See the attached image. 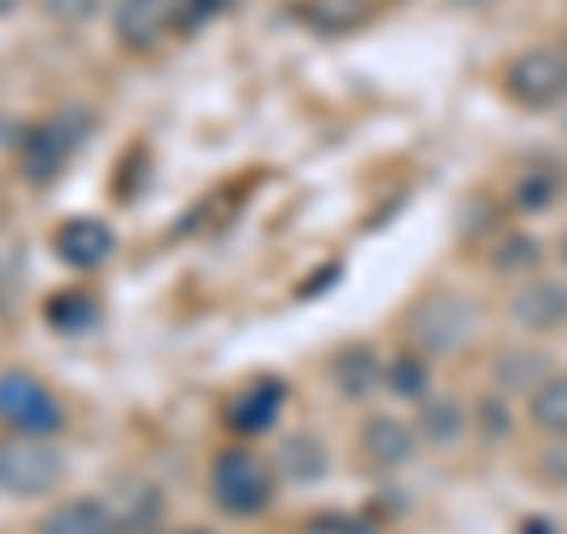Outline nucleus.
Listing matches in <instances>:
<instances>
[{
  "label": "nucleus",
  "mask_w": 567,
  "mask_h": 534,
  "mask_svg": "<svg viewBox=\"0 0 567 534\" xmlns=\"http://www.w3.org/2000/svg\"><path fill=\"white\" fill-rule=\"evenodd\" d=\"M208 492L227 515L246 521V515H260L275 502V473L251 450H223L208 469Z\"/></svg>",
  "instance_id": "1"
},
{
  "label": "nucleus",
  "mask_w": 567,
  "mask_h": 534,
  "mask_svg": "<svg viewBox=\"0 0 567 534\" xmlns=\"http://www.w3.org/2000/svg\"><path fill=\"white\" fill-rule=\"evenodd\" d=\"M477 327V308L458 294H431L421 298L412 317H406V341L416 346V355L425 360H445V355L464 350V341Z\"/></svg>",
  "instance_id": "2"
},
{
  "label": "nucleus",
  "mask_w": 567,
  "mask_h": 534,
  "mask_svg": "<svg viewBox=\"0 0 567 534\" xmlns=\"http://www.w3.org/2000/svg\"><path fill=\"white\" fill-rule=\"evenodd\" d=\"M66 459L43 435H6L0 440V492L6 496H48L62 483Z\"/></svg>",
  "instance_id": "3"
},
{
  "label": "nucleus",
  "mask_w": 567,
  "mask_h": 534,
  "mask_svg": "<svg viewBox=\"0 0 567 534\" xmlns=\"http://www.w3.org/2000/svg\"><path fill=\"white\" fill-rule=\"evenodd\" d=\"M85 133H91V119H85L81 110H62V114H52L43 123H33V129L24 133V142H20L24 175L33 185L58 181V175L66 171V162H71V152L85 142Z\"/></svg>",
  "instance_id": "4"
},
{
  "label": "nucleus",
  "mask_w": 567,
  "mask_h": 534,
  "mask_svg": "<svg viewBox=\"0 0 567 534\" xmlns=\"http://www.w3.org/2000/svg\"><path fill=\"white\" fill-rule=\"evenodd\" d=\"M506 95L520 110H558L567 100V52L535 43L506 66Z\"/></svg>",
  "instance_id": "5"
},
{
  "label": "nucleus",
  "mask_w": 567,
  "mask_h": 534,
  "mask_svg": "<svg viewBox=\"0 0 567 534\" xmlns=\"http://www.w3.org/2000/svg\"><path fill=\"white\" fill-rule=\"evenodd\" d=\"M0 425H10L14 435H58L66 425L62 402L33 379V373H0Z\"/></svg>",
  "instance_id": "6"
},
{
  "label": "nucleus",
  "mask_w": 567,
  "mask_h": 534,
  "mask_svg": "<svg viewBox=\"0 0 567 534\" xmlns=\"http://www.w3.org/2000/svg\"><path fill=\"white\" fill-rule=\"evenodd\" d=\"M511 317L525 327V331H535V336H554L567 327V284L563 279H529L520 284L516 294H511Z\"/></svg>",
  "instance_id": "7"
},
{
  "label": "nucleus",
  "mask_w": 567,
  "mask_h": 534,
  "mask_svg": "<svg viewBox=\"0 0 567 534\" xmlns=\"http://www.w3.org/2000/svg\"><path fill=\"white\" fill-rule=\"evenodd\" d=\"M181 6L175 0H118L114 10V33L128 52H152L171 33Z\"/></svg>",
  "instance_id": "8"
},
{
  "label": "nucleus",
  "mask_w": 567,
  "mask_h": 534,
  "mask_svg": "<svg viewBox=\"0 0 567 534\" xmlns=\"http://www.w3.org/2000/svg\"><path fill=\"white\" fill-rule=\"evenodd\" d=\"M52 251L71 270H95V265L114 256V227L104 218H66L52 233Z\"/></svg>",
  "instance_id": "9"
},
{
  "label": "nucleus",
  "mask_w": 567,
  "mask_h": 534,
  "mask_svg": "<svg viewBox=\"0 0 567 534\" xmlns=\"http://www.w3.org/2000/svg\"><path fill=\"white\" fill-rule=\"evenodd\" d=\"M416 431L398 417H369L360 431V450L374 469H406L416 459Z\"/></svg>",
  "instance_id": "10"
},
{
  "label": "nucleus",
  "mask_w": 567,
  "mask_h": 534,
  "mask_svg": "<svg viewBox=\"0 0 567 534\" xmlns=\"http://www.w3.org/2000/svg\"><path fill=\"white\" fill-rule=\"evenodd\" d=\"M383 379H388V369H383V360H379L374 346L350 341V346H341V350L331 355V383L341 388V398H350V402L379 393Z\"/></svg>",
  "instance_id": "11"
},
{
  "label": "nucleus",
  "mask_w": 567,
  "mask_h": 534,
  "mask_svg": "<svg viewBox=\"0 0 567 534\" xmlns=\"http://www.w3.org/2000/svg\"><path fill=\"white\" fill-rule=\"evenodd\" d=\"M284 402H289V388L279 379H256L233 407H227V425L241 435H265L275 425V417L284 412Z\"/></svg>",
  "instance_id": "12"
},
{
  "label": "nucleus",
  "mask_w": 567,
  "mask_h": 534,
  "mask_svg": "<svg viewBox=\"0 0 567 534\" xmlns=\"http://www.w3.org/2000/svg\"><path fill=\"white\" fill-rule=\"evenodd\" d=\"M492 379H496L502 393H529L535 398L539 388L554 379V360H548V350H539V346H516V350L496 355Z\"/></svg>",
  "instance_id": "13"
},
{
  "label": "nucleus",
  "mask_w": 567,
  "mask_h": 534,
  "mask_svg": "<svg viewBox=\"0 0 567 534\" xmlns=\"http://www.w3.org/2000/svg\"><path fill=\"white\" fill-rule=\"evenodd\" d=\"M39 534H118V521L100 502H62L58 511L43 515Z\"/></svg>",
  "instance_id": "14"
},
{
  "label": "nucleus",
  "mask_w": 567,
  "mask_h": 534,
  "mask_svg": "<svg viewBox=\"0 0 567 534\" xmlns=\"http://www.w3.org/2000/svg\"><path fill=\"white\" fill-rule=\"evenodd\" d=\"M279 473L289 477V483H317V477L327 473V444L308 431L289 435L279 450Z\"/></svg>",
  "instance_id": "15"
},
{
  "label": "nucleus",
  "mask_w": 567,
  "mask_h": 534,
  "mask_svg": "<svg viewBox=\"0 0 567 534\" xmlns=\"http://www.w3.org/2000/svg\"><path fill=\"white\" fill-rule=\"evenodd\" d=\"M416 431L431 440V444H458L468 431V417H464V407H458L454 398H435V402H425L421 407V425Z\"/></svg>",
  "instance_id": "16"
},
{
  "label": "nucleus",
  "mask_w": 567,
  "mask_h": 534,
  "mask_svg": "<svg viewBox=\"0 0 567 534\" xmlns=\"http://www.w3.org/2000/svg\"><path fill=\"white\" fill-rule=\"evenodd\" d=\"M529 421L544 435H567V373H554L535 398H529Z\"/></svg>",
  "instance_id": "17"
},
{
  "label": "nucleus",
  "mask_w": 567,
  "mask_h": 534,
  "mask_svg": "<svg viewBox=\"0 0 567 534\" xmlns=\"http://www.w3.org/2000/svg\"><path fill=\"white\" fill-rule=\"evenodd\" d=\"M48 322L58 331H85L95 322V298L85 294H58L48 302Z\"/></svg>",
  "instance_id": "18"
},
{
  "label": "nucleus",
  "mask_w": 567,
  "mask_h": 534,
  "mask_svg": "<svg viewBox=\"0 0 567 534\" xmlns=\"http://www.w3.org/2000/svg\"><path fill=\"white\" fill-rule=\"evenodd\" d=\"M388 388H393L398 398H425V355H402V360L388 364Z\"/></svg>",
  "instance_id": "19"
},
{
  "label": "nucleus",
  "mask_w": 567,
  "mask_h": 534,
  "mask_svg": "<svg viewBox=\"0 0 567 534\" xmlns=\"http://www.w3.org/2000/svg\"><path fill=\"white\" fill-rule=\"evenodd\" d=\"M539 477L554 487H567V435H548V444L539 450Z\"/></svg>",
  "instance_id": "20"
},
{
  "label": "nucleus",
  "mask_w": 567,
  "mask_h": 534,
  "mask_svg": "<svg viewBox=\"0 0 567 534\" xmlns=\"http://www.w3.org/2000/svg\"><path fill=\"white\" fill-rule=\"evenodd\" d=\"M303 534H374V525L360 521V515H346V511H327V515H312Z\"/></svg>",
  "instance_id": "21"
},
{
  "label": "nucleus",
  "mask_w": 567,
  "mask_h": 534,
  "mask_svg": "<svg viewBox=\"0 0 567 534\" xmlns=\"http://www.w3.org/2000/svg\"><path fill=\"white\" fill-rule=\"evenodd\" d=\"M100 0H48V14H58V20H85V14H95Z\"/></svg>",
  "instance_id": "22"
},
{
  "label": "nucleus",
  "mask_w": 567,
  "mask_h": 534,
  "mask_svg": "<svg viewBox=\"0 0 567 534\" xmlns=\"http://www.w3.org/2000/svg\"><path fill=\"white\" fill-rule=\"evenodd\" d=\"M227 6V0H189V6H185V20L194 24V20H204V14H218Z\"/></svg>",
  "instance_id": "23"
},
{
  "label": "nucleus",
  "mask_w": 567,
  "mask_h": 534,
  "mask_svg": "<svg viewBox=\"0 0 567 534\" xmlns=\"http://www.w3.org/2000/svg\"><path fill=\"white\" fill-rule=\"evenodd\" d=\"M458 10H483V6H496V0H454Z\"/></svg>",
  "instance_id": "24"
},
{
  "label": "nucleus",
  "mask_w": 567,
  "mask_h": 534,
  "mask_svg": "<svg viewBox=\"0 0 567 534\" xmlns=\"http://www.w3.org/2000/svg\"><path fill=\"white\" fill-rule=\"evenodd\" d=\"M20 6H24V0H0V20H6V14H14Z\"/></svg>",
  "instance_id": "25"
},
{
  "label": "nucleus",
  "mask_w": 567,
  "mask_h": 534,
  "mask_svg": "<svg viewBox=\"0 0 567 534\" xmlns=\"http://www.w3.org/2000/svg\"><path fill=\"white\" fill-rule=\"evenodd\" d=\"M558 265L567 270V233H563V242H558Z\"/></svg>",
  "instance_id": "26"
},
{
  "label": "nucleus",
  "mask_w": 567,
  "mask_h": 534,
  "mask_svg": "<svg viewBox=\"0 0 567 534\" xmlns=\"http://www.w3.org/2000/svg\"><path fill=\"white\" fill-rule=\"evenodd\" d=\"M189 534H208V530H189Z\"/></svg>",
  "instance_id": "27"
},
{
  "label": "nucleus",
  "mask_w": 567,
  "mask_h": 534,
  "mask_svg": "<svg viewBox=\"0 0 567 534\" xmlns=\"http://www.w3.org/2000/svg\"><path fill=\"white\" fill-rule=\"evenodd\" d=\"M563 52H567V39H563Z\"/></svg>",
  "instance_id": "28"
}]
</instances>
